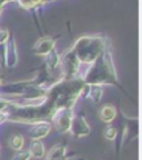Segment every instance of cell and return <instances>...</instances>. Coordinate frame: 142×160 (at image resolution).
<instances>
[{
    "label": "cell",
    "instance_id": "6da1fadb",
    "mask_svg": "<svg viewBox=\"0 0 142 160\" xmlns=\"http://www.w3.org/2000/svg\"><path fill=\"white\" fill-rule=\"evenodd\" d=\"M80 78L88 85H116L118 78L111 50L106 49L103 51V53L89 65Z\"/></svg>",
    "mask_w": 142,
    "mask_h": 160
},
{
    "label": "cell",
    "instance_id": "7a4b0ae2",
    "mask_svg": "<svg viewBox=\"0 0 142 160\" xmlns=\"http://www.w3.org/2000/svg\"><path fill=\"white\" fill-rule=\"evenodd\" d=\"M71 49L74 50L80 63L90 65L103 53V51L109 49L108 39L98 35H85L79 38Z\"/></svg>",
    "mask_w": 142,
    "mask_h": 160
},
{
    "label": "cell",
    "instance_id": "3957f363",
    "mask_svg": "<svg viewBox=\"0 0 142 160\" xmlns=\"http://www.w3.org/2000/svg\"><path fill=\"white\" fill-rule=\"evenodd\" d=\"M80 62L77 59L76 54L72 49L64 52V54L60 57V64L61 68V78L64 81L74 80L79 78L80 72Z\"/></svg>",
    "mask_w": 142,
    "mask_h": 160
},
{
    "label": "cell",
    "instance_id": "277c9868",
    "mask_svg": "<svg viewBox=\"0 0 142 160\" xmlns=\"http://www.w3.org/2000/svg\"><path fill=\"white\" fill-rule=\"evenodd\" d=\"M51 119L58 132H68L74 119V111L71 108H57L51 115Z\"/></svg>",
    "mask_w": 142,
    "mask_h": 160
},
{
    "label": "cell",
    "instance_id": "5b68a950",
    "mask_svg": "<svg viewBox=\"0 0 142 160\" xmlns=\"http://www.w3.org/2000/svg\"><path fill=\"white\" fill-rule=\"evenodd\" d=\"M90 126L88 125L87 120L83 116H76L72 119L71 122V127L69 132L72 134V136L76 138H81V137H85L90 134Z\"/></svg>",
    "mask_w": 142,
    "mask_h": 160
},
{
    "label": "cell",
    "instance_id": "8992f818",
    "mask_svg": "<svg viewBox=\"0 0 142 160\" xmlns=\"http://www.w3.org/2000/svg\"><path fill=\"white\" fill-rule=\"evenodd\" d=\"M50 130H51V124L43 120V122L33 124V126L28 132V137L32 140H40L48 136Z\"/></svg>",
    "mask_w": 142,
    "mask_h": 160
},
{
    "label": "cell",
    "instance_id": "52a82bcc",
    "mask_svg": "<svg viewBox=\"0 0 142 160\" xmlns=\"http://www.w3.org/2000/svg\"><path fill=\"white\" fill-rule=\"evenodd\" d=\"M18 63V49L14 37L9 38L6 43V68H12Z\"/></svg>",
    "mask_w": 142,
    "mask_h": 160
},
{
    "label": "cell",
    "instance_id": "ba28073f",
    "mask_svg": "<svg viewBox=\"0 0 142 160\" xmlns=\"http://www.w3.org/2000/svg\"><path fill=\"white\" fill-rule=\"evenodd\" d=\"M56 47V41L51 38H41L38 42L36 43L35 47H33V52H35L37 55H46L51 52L52 50H55Z\"/></svg>",
    "mask_w": 142,
    "mask_h": 160
},
{
    "label": "cell",
    "instance_id": "9c48e42d",
    "mask_svg": "<svg viewBox=\"0 0 142 160\" xmlns=\"http://www.w3.org/2000/svg\"><path fill=\"white\" fill-rule=\"evenodd\" d=\"M99 116L101 118L102 122H112L114 119H116V116H117V109L114 106L112 105H104L101 109H100V113Z\"/></svg>",
    "mask_w": 142,
    "mask_h": 160
},
{
    "label": "cell",
    "instance_id": "30bf717a",
    "mask_svg": "<svg viewBox=\"0 0 142 160\" xmlns=\"http://www.w3.org/2000/svg\"><path fill=\"white\" fill-rule=\"evenodd\" d=\"M67 149L62 145H56L47 155L46 160H67Z\"/></svg>",
    "mask_w": 142,
    "mask_h": 160
},
{
    "label": "cell",
    "instance_id": "8fae6325",
    "mask_svg": "<svg viewBox=\"0 0 142 160\" xmlns=\"http://www.w3.org/2000/svg\"><path fill=\"white\" fill-rule=\"evenodd\" d=\"M29 152H30V156H32L36 159H41L45 157L46 150L42 141L32 140V142L30 144V148H29Z\"/></svg>",
    "mask_w": 142,
    "mask_h": 160
},
{
    "label": "cell",
    "instance_id": "7c38bea8",
    "mask_svg": "<svg viewBox=\"0 0 142 160\" xmlns=\"http://www.w3.org/2000/svg\"><path fill=\"white\" fill-rule=\"evenodd\" d=\"M60 64V55L56 50H52L46 55V66L49 71H55Z\"/></svg>",
    "mask_w": 142,
    "mask_h": 160
},
{
    "label": "cell",
    "instance_id": "4fadbf2b",
    "mask_svg": "<svg viewBox=\"0 0 142 160\" xmlns=\"http://www.w3.org/2000/svg\"><path fill=\"white\" fill-rule=\"evenodd\" d=\"M103 95V90L101 85H89V95L88 97L95 103H99Z\"/></svg>",
    "mask_w": 142,
    "mask_h": 160
},
{
    "label": "cell",
    "instance_id": "5bb4252c",
    "mask_svg": "<svg viewBox=\"0 0 142 160\" xmlns=\"http://www.w3.org/2000/svg\"><path fill=\"white\" fill-rule=\"evenodd\" d=\"M24 144H25V139L21 134H14V135H11V137L9 138L10 148L16 151L21 150L22 147H24Z\"/></svg>",
    "mask_w": 142,
    "mask_h": 160
},
{
    "label": "cell",
    "instance_id": "9a60e30c",
    "mask_svg": "<svg viewBox=\"0 0 142 160\" xmlns=\"http://www.w3.org/2000/svg\"><path fill=\"white\" fill-rule=\"evenodd\" d=\"M46 1L47 0H18L19 5L25 9H30V8H33L36 6L40 5V3L46 2Z\"/></svg>",
    "mask_w": 142,
    "mask_h": 160
},
{
    "label": "cell",
    "instance_id": "2e32d148",
    "mask_svg": "<svg viewBox=\"0 0 142 160\" xmlns=\"http://www.w3.org/2000/svg\"><path fill=\"white\" fill-rule=\"evenodd\" d=\"M103 135H104V137H106V139L112 141L116 139L117 135H118V132H117V128L113 127V126H108V127L104 129Z\"/></svg>",
    "mask_w": 142,
    "mask_h": 160
},
{
    "label": "cell",
    "instance_id": "e0dca14e",
    "mask_svg": "<svg viewBox=\"0 0 142 160\" xmlns=\"http://www.w3.org/2000/svg\"><path fill=\"white\" fill-rule=\"evenodd\" d=\"M31 156L29 150H19L14 153V156L12 157V160H30Z\"/></svg>",
    "mask_w": 142,
    "mask_h": 160
},
{
    "label": "cell",
    "instance_id": "ac0fdd59",
    "mask_svg": "<svg viewBox=\"0 0 142 160\" xmlns=\"http://www.w3.org/2000/svg\"><path fill=\"white\" fill-rule=\"evenodd\" d=\"M10 38L9 30L7 29H0V44H6Z\"/></svg>",
    "mask_w": 142,
    "mask_h": 160
},
{
    "label": "cell",
    "instance_id": "d6986e66",
    "mask_svg": "<svg viewBox=\"0 0 142 160\" xmlns=\"http://www.w3.org/2000/svg\"><path fill=\"white\" fill-rule=\"evenodd\" d=\"M0 66L6 68V44H0Z\"/></svg>",
    "mask_w": 142,
    "mask_h": 160
},
{
    "label": "cell",
    "instance_id": "ffe728a7",
    "mask_svg": "<svg viewBox=\"0 0 142 160\" xmlns=\"http://www.w3.org/2000/svg\"><path fill=\"white\" fill-rule=\"evenodd\" d=\"M10 1H11V0H0V13H1V10H3V6H5L6 3L10 2Z\"/></svg>",
    "mask_w": 142,
    "mask_h": 160
},
{
    "label": "cell",
    "instance_id": "44dd1931",
    "mask_svg": "<svg viewBox=\"0 0 142 160\" xmlns=\"http://www.w3.org/2000/svg\"><path fill=\"white\" fill-rule=\"evenodd\" d=\"M6 120H7V115L5 113H0V124H3Z\"/></svg>",
    "mask_w": 142,
    "mask_h": 160
},
{
    "label": "cell",
    "instance_id": "7402d4cb",
    "mask_svg": "<svg viewBox=\"0 0 142 160\" xmlns=\"http://www.w3.org/2000/svg\"><path fill=\"white\" fill-rule=\"evenodd\" d=\"M0 84H1V76H0Z\"/></svg>",
    "mask_w": 142,
    "mask_h": 160
}]
</instances>
